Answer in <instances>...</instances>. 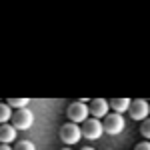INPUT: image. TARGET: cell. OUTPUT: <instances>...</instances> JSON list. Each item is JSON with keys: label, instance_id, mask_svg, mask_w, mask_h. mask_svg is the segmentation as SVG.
Wrapping results in <instances>:
<instances>
[{"label": "cell", "instance_id": "cell-1", "mask_svg": "<svg viewBox=\"0 0 150 150\" xmlns=\"http://www.w3.org/2000/svg\"><path fill=\"white\" fill-rule=\"evenodd\" d=\"M104 132H108V134H112V136H116V134H120L122 130H124V126H126V120H124V116L118 114V112H112V114H106L104 116Z\"/></svg>", "mask_w": 150, "mask_h": 150}, {"label": "cell", "instance_id": "cell-2", "mask_svg": "<svg viewBox=\"0 0 150 150\" xmlns=\"http://www.w3.org/2000/svg\"><path fill=\"white\" fill-rule=\"evenodd\" d=\"M32 124H34V114L28 108H18L12 114V126L16 130H28Z\"/></svg>", "mask_w": 150, "mask_h": 150}, {"label": "cell", "instance_id": "cell-3", "mask_svg": "<svg viewBox=\"0 0 150 150\" xmlns=\"http://www.w3.org/2000/svg\"><path fill=\"white\" fill-rule=\"evenodd\" d=\"M104 134V124L98 118H88L82 124V136L88 140H98Z\"/></svg>", "mask_w": 150, "mask_h": 150}, {"label": "cell", "instance_id": "cell-4", "mask_svg": "<svg viewBox=\"0 0 150 150\" xmlns=\"http://www.w3.org/2000/svg\"><path fill=\"white\" fill-rule=\"evenodd\" d=\"M88 114H90V108L86 106V102H72L68 106V118L70 122H74V124H78V122H86L88 120Z\"/></svg>", "mask_w": 150, "mask_h": 150}, {"label": "cell", "instance_id": "cell-5", "mask_svg": "<svg viewBox=\"0 0 150 150\" xmlns=\"http://www.w3.org/2000/svg\"><path fill=\"white\" fill-rule=\"evenodd\" d=\"M82 138V128L78 124H74V122H68V124H64V126L60 128V140L64 142V144H76L78 140Z\"/></svg>", "mask_w": 150, "mask_h": 150}, {"label": "cell", "instance_id": "cell-6", "mask_svg": "<svg viewBox=\"0 0 150 150\" xmlns=\"http://www.w3.org/2000/svg\"><path fill=\"white\" fill-rule=\"evenodd\" d=\"M128 114H130L132 120H146L148 114H150V104L146 100H142V98H136V100H132V104H130Z\"/></svg>", "mask_w": 150, "mask_h": 150}, {"label": "cell", "instance_id": "cell-7", "mask_svg": "<svg viewBox=\"0 0 150 150\" xmlns=\"http://www.w3.org/2000/svg\"><path fill=\"white\" fill-rule=\"evenodd\" d=\"M108 106H110V104L106 102L104 98H94L88 108H90L92 118H98V120H100V118H104V116L108 114Z\"/></svg>", "mask_w": 150, "mask_h": 150}, {"label": "cell", "instance_id": "cell-8", "mask_svg": "<svg viewBox=\"0 0 150 150\" xmlns=\"http://www.w3.org/2000/svg\"><path fill=\"white\" fill-rule=\"evenodd\" d=\"M12 140H16V128L12 124H2L0 126V142L2 144H10Z\"/></svg>", "mask_w": 150, "mask_h": 150}, {"label": "cell", "instance_id": "cell-9", "mask_svg": "<svg viewBox=\"0 0 150 150\" xmlns=\"http://www.w3.org/2000/svg\"><path fill=\"white\" fill-rule=\"evenodd\" d=\"M130 104H132V100H128V98H112L110 100V108L114 112H118V114H122V112L130 110Z\"/></svg>", "mask_w": 150, "mask_h": 150}, {"label": "cell", "instance_id": "cell-10", "mask_svg": "<svg viewBox=\"0 0 150 150\" xmlns=\"http://www.w3.org/2000/svg\"><path fill=\"white\" fill-rule=\"evenodd\" d=\"M10 118H12L10 106H8V104H2V106H0V122H2V124H6Z\"/></svg>", "mask_w": 150, "mask_h": 150}, {"label": "cell", "instance_id": "cell-11", "mask_svg": "<svg viewBox=\"0 0 150 150\" xmlns=\"http://www.w3.org/2000/svg\"><path fill=\"white\" fill-rule=\"evenodd\" d=\"M6 104L12 106V108H26L28 106V98H10Z\"/></svg>", "mask_w": 150, "mask_h": 150}, {"label": "cell", "instance_id": "cell-12", "mask_svg": "<svg viewBox=\"0 0 150 150\" xmlns=\"http://www.w3.org/2000/svg\"><path fill=\"white\" fill-rule=\"evenodd\" d=\"M140 134H142L146 140H150V118L142 120V124H140Z\"/></svg>", "mask_w": 150, "mask_h": 150}, {"label": "cell", "instance_id": "cell-13", "mask_svg": "<svg viewBox=\"0 0 150 150\" xmlns=\"http://www.w3.org/2000/svg\"><path fill=\"white\" fill-rule=\"evenodd\" d=\"M14 150H36V146L30 142V140H20V142H16Z\"/></svg>", "mask_w": 150, "mask_h": 150}, {"label": "cell", "instance_id": "cell-14", "mask_svg": "<svg viewBox=\"0 0 150 150\" xmlns=\"http://www.w3.org/2000/svg\"><path fill=\"white\" fill-rule=\"evenodd\" d=\"M134 150H150V142H148V140H146V142H138Z\"/></svg>", "mask_w": 150, "mask_h": 150}, {"label": "cell", "instance_id": "cell-15", "mask_svg": "<svg viewBox=\"0 0 150 150\" xmlns=\"http://www.w3.org/2000/svg\"><path fill=\"white\" fill-rule=\"evenodd\" d=\"M0 150H14V148H10L8 144H2V146H0Z\"/></svg>", "mask_w": 150, "mask_h": 150}, {"label": "cell", "instance_id": "cell-16", "mask_svg": "<svg viewBox=\"0 0 150 150\" xmlns=\"http://www.w3.org/2000/svg\"><path fill=\"white\" fill-rule=\"evenodd\" d=\"M80 150H94L92 146H84V148H80Z\"/></svg>", "mask_w": 150, "mask_h": 150}, {"label": "cell", "instance_id": "cell-17", "mask_svg": "<svg viewBox=\"0 0 150 150\" xmlns=\"http://www.w3.org/2000/svg\"><path fill=\"white\" fill-rule=\"evenodd\" d=\"M62 150H70V148H62Z\"/></svg>", "mask_w": 150, "mask_h": 150}]
</instances>
